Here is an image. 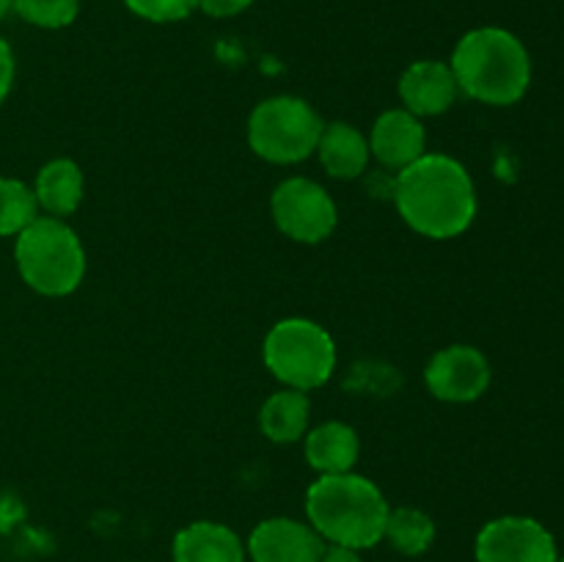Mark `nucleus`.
Masks as SVG:
<instances>
[{
    "label": "nucleus",
    "instance_id": "11",
    "mask_svg": "<svg viewBox=\"0 0 564 562\" xmlns=\"http://www.w3.org/2000/svg\"><path fill=\"white\" fill-rule=\"evenodd\" d=\"M427 149V130L422 119L405 108H391L378 116L369 132V152L386 165V169L402 171L405 165L416 163Z\"/></svg>",
    "mask_w": 564,
    "mask_h": 562
},
{
    "label": "nucleus",
    "instance_id": "25",
    "mask_svg": "<svg viewBox=\"0 0 564 562\" xmlns=\"http://www.w3.org/2000/svg\"><path fill=\"white\" fill-rule=\"evenodd\" d=\"M11 11V0H0V22L6 20V14Z\"/></svg>",
    "mask_w": 564,
    "mask_h": 562
},
{
    "label": "nucleus",
    "instance_id": "8",
    "mask_svg": "<svg viewBox=\"0 0 564 562\" xmlns=\"http://www.w3.org/2000/svg\"><path fill=\"white\" fill-rule=\"evenodd\" d=\"M477 562H556V540L529 516H501L485 523L474 543Z\"/></svg>",
    "mask_w": 564,
    "mask_h": 562
},
{
    "label": "nucleus",
    "instance_id": "3",
    "mask_svg": "<svg viewBox=\"0 0 564 562\" xmlns=\"http://www.w3.org/2000/svg\"><path fill=\"white\" fill-rule=\"evenodd\" d=\"M457 88L482 105L507 108L523 99L532 83V58L516 33L505 28H474L449 61Z\"/></svg>",
    "mask_w": 564,
    "mask_h": 562
},
{
    "label": "nucleus",
    "instance_id": "12",
    "mask_svg": "<svg viewBox=\"0 0 564 562\" xmlns=\"http://www.w3.org/2000/svg\"><path fill=\"white\" fill-rule=\"evenodd\" d=\"M457 94L460 88H457L455 72L444 61H416L400 77L402 105L419 119L446 114L455 105Z\"/></svg>",
    "mask_w": 564,
    "mask_h": 562
},
{
    "label": "nucleus",
    "instance_id": "15",
    "mask_svg": "<svg viewBox=\"0 0 564 562\" xmlns=\"http://www.w3.org/2000/svg\"><path fill=\"white\" fill-rule=\"evenodd\" d=\"M86 193V180L75 160L55 158L39 169L36 182H33V196H36L39 209H44L53 218H66L75 213Z\"/></svg>",
    "mask_w": 564,
    "mask_h": 562
},
{
    "label": "nucleus",
    "instance_id": "2",
    "mask_svg": "<svg viewBox=\"0 0 564 562\" xmlns=\"http://www.w3.org/2000/svg\"><path fill=\"white\" fill-rule=\"evenodd\" d=\"M389 510L383 490L356 472L319 474L306 490V518L328 545L372 549L383 540Z\"/></svg>",
    "mask_w": 564,
    "mask_h": 562
},
{
    "label": "nucleus",
    "instance_id": "16",
    "mask_svg": "<svg viewBox=\"0 0 564 562\" xmlns=\"http://www.w3.org/2000/svg\"><path fill=\"white\" fill-rule=\"evenodd\" d=\"M319 163L334 180H356L369 165V138L347 121H334L323 127L317 143Z\"/></svg>",
    "mask_w": 564,
    "mask_h": 562
},
{
    "label": "nucleus",
    "instance_id": "13",
    "mask_svg": "<svg viewBox=\"0 0 564 562\" xmlns=\"http://www.w3.org/2000/svg\"><path fill=\"white\" fill-rule=\"evenodd\" d=\"M174 562H246V543L218 521H193L174 534Z\"/></svg>",
    "mask_w": 564,
    "mask_h": 562
},
{
    "label": "nucleus",
    "instance_id": "18",
    "mask_svg": "<svg viewBox=\"0 0 564 562\" xmlns=\"http://www.w3.org/2000/svg\"><path fill=\"white\" fill-rule=\"evenodd\" d=\"M383 540L405 556H422L435 543V521L419 507H394L389 510Z\"/></svg>",
    "mask_w": 564,
    "mask_h": 562
},
{
    "label": "nucleus",
    "instance_id": "10",
    "mask_svg": "<svg viewBox=\"0 0 564 562\" xmlns=\"http://www.w3.org/2000/svg\"><path fill=\"white\" fill-rule=\"evenodd\" d=\"M325 540L314 532L312 523L297 518H264L251 529L246 554L251 562H319Z\"/></svg>",
    "mask_w": 564,
    "mask_h": 562
},
{
    "label": "nucleus",
    "instance_id": "17",
    "mask_svg": "<svg viewBox=\"0 0 564 562\" xmlns=\"http://www.w3.org/2000/svg\"><path fill=\"white\" fill-rule=\"evenodd\" d=\"M308 417H312V402L306 391L281 389L259 408V430L273 444H295L308 433Z\"/></svg>",
    "mask_w": 564,
    "mask_h": 562
},
{
    "label": "nucleus",
    "instance_id": "6",
    "mask_svg": "<svg viewBox=\"0 0 564 562\" xmlns=\"http://www.w3.org/2000/svg\"><path fill=\"white\" fill-rule=\"evenodd\" d=\"M325 121L301 97L279 94L262 99L248 116V147L275 165L303 163L317 152Z\"/></svg>",
    "mask_w": 564,
    "mask_h": 562
},
{
    "label": "nucleus",
    "instance_id": "5",
    "mask_svg": "<svg viewBox=\"0 0 564 562\" xmlns=\"http://www.w3.org/2000/svg\"><path fill=\"white\" fill-rule=\"evenodd\" d=\"M262 356L270 375L295 391L319 389L336 369L334 336L306 317L279 320L264 336Z\"/></svg>",
    "mask_w": 564,
    "mask_h": 562
},
{
    "label": "nucleus",
    "instance_id": "20",
    "mask_svg": "<svg viewBox=\"0 0 564 562\" xmlns=\"http://www.w3.org/2000/svg\"><path fill=\"white\" fill-rule=\"evenodd\" d=\"M11 11L28 25L61 31L77 20L80 0H11Z\"/></svg>",
    "mask_w": 564,
    "mask_h": 562
},
{
    "label": "nucleus",
    "instance_id": "7",
    "mask_svg": "<svg viewBox=\"0 0 564 562\" xmlns=\"http://www.w3.org/2000/svg\"><path fill=\"white\" fill-rule=\"evenodd\" d=\"M270 213L281 235L303 246L328 240L339 224V209L330 193L306 176H290L275 185L270 196Z\"/></svg>",
    "mask_w": 564,
    "mask_h": 562
},
{
    "label": "nucleus",
    "instance_id": "26",
    "mask_svg": "<svg viewBox=\"0 0 564 562\" xmlns=\"http://www.w3.org/2000/svg\"><path fill=\"white\" fill-rule=\"evenodd\" d=\"M556 562H564V556H560V560H556Z\"/></svg>",
    "mask_w": 564,
    "mask_h": 562
},
{
    "label": "nucleus",
    "instance_id": "9",
    "mask_svg": "<svg viewBox=\"0 0 564 562\" xmlns=\"http://www.w3.org/2000/svg\"><path fill=\"white\" fill-rule=\"evenodd\" d=\"M424 383L441 402H474L488 391L490 361L477 347L449 345L430 358Z\"/></svg>",
    "mask_w": 564,
    "mask_h": 562
},
{
    "label": "nucleus",
    "instance_id": "21",
    "mask_svg": "<svg viewBox=\"0 0 564 562\" xmlns=\"http://www.w3.org/2000/svg\"><path fill=\"white\" fill-rule=\"evenodd\" d=\"M127 9L147 22H180L198 9V0H124Z\"/></svg>",
    "mask_w": 564,
    "mask_h": 562
},
{
    "label": "nucleus",
    "instance_id": "4",
    "mask_svg": "<svg viewBox=\"0 0 564 562\" xmlns=\"http://www.w3.org/2000/svg\"><path fill=\"white\" fill-rule=\"evenodd\" d=\"M17 270L44 298L72 295L86 279V248L64 218L36 215L14 242Z\"/></svg>",
    "mask_w": 564,
    "mask_h": 562
},
{
    "label": "nucleus",
    "instance_id": "24",
    "mask_svg": "<svg viewBox=\"0 0 564 562\" xmlns=\"http://www.w3.org/2000/svg\"><path fill=\"white\" fill-rule=\"evenodd\" d=\"M319 562H364L361 551L345 549V545H325Z\"/></svg>",
    "mask_w": 564,
    "mask_h": 562
},
{
    "label": "nucleus",
    "instance_id": "22",
    "mask_svg": "<svg viewBox=\"0 0 564 562\" xmlns=\"http://www.w3.org/2000/svg\"><path fill=\"white\" fill-rule=\"evenodd\" d=\"M251 3L253 0H198V9L207 17H215V20H229V17L251 9Z\"/></svg>",
    "mask_w": 564,
    "mask_h": 562
},
{
    "label": "nucleus",
    "instance_id": "14",
    "mask_svg": "<svg viewBox=\"0 0 564 562\" xmlns=\"http://www.w3.org/2000/svg\"><path fill=\"white\" fill-rule=\"evenodd\" d=\"M303 452L306 463L319 474H347L358 463L361 441L358 433L345 422L317 424L303 435Z\"/></svg>",
    "mask_w": 564,
    "mask_h": 562
},
{
    "label": "nucleus",
    "instance_id": "23",
    "mask_svg": "<svg viewBox=\"0 0 564 562\" xmlns=\"http://www.w3.org/2000/svg\"><path fill=\"white\" fill-rule=\"evenodd\" d=\"M14 75H17V61H14V53H11V44L6 42V39H0V105L6 102L11 86H14Z\"/></svg>",
    "mask_w": 564,
    "mask_h": 562
},
{
    "label": "nucleus",
    "instance_id": "19",
    "mask_svg": "<svg viewBox=\"0 0 564 562\" xmlns=\"http://www.w3.org/2000/svg\"><path fill=\"white\" fill-rule=\"evenodd\" d=\"M39 215L33 187L25 182L0 176V237H17Z\"/></svg>",
    "mask_w": 564,
    "mask_h": 562
},
{
    "label": "nucleus",
    "instance_id": "1",
    "mask_svg": "<svg viewBox=\"0 0 564 562\" xmlns=\"http://www.w3.org/2000/svg\"><path fill=\"white\" fill-rule=\"evenodd\" d=\"M394 204L416 235L452 240L477 218V187L466 165L427 152L397 174Z\"/></svg>",
    "mask_w": 564,
    "mask_h": 562
}]
</instances>
